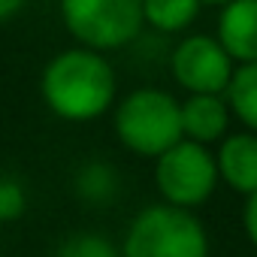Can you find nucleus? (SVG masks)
<instances>
[{"label":"nucleus","mask_w":257,"mask_h":257,"mask_svg":"<svg viewBox=\"0 0 257 257\" xmlns=\"http://www.w3.org/2000/svg\"><path fill=\"white\" fill-rule=\"evenodd\" d=\"M118 79L106 55L73 46L58 52L40 76L46 109L70 124H88L115 106Z\"/></svg>","instance_id":"1"},{"label":"nucleus","mask_w":257,"mask_h":257,"mask_svg":"<svg viewBox=\"0 0 257 257\" xmlns=\"http://www.w3.org/2000/svg\"><path fill=\"white\" fill-rule=\"evenodd\" d=\"M118 143L140 158H161L167 149L182 143L179 100L161 88H137L112 112Z\"/></svg>","instance_id":"2"},{"label":"nucleus","mask_w":257,"mask_h":257,"mask_svg":"<svg viewBox=\"0 0 257 257\" xmlns=\"http://www.w3.org/2000/svg\"><path fill=\"white\" fill-rule=\"evenodd\" d=\"M121 257H209L203 221L167 203L146 206L124 233Z\"/></svg>","instance_id":"3"},{"label":"nucleus","mask_w":257,"mask_h":257,"mask_svg":"<svg viewBox=\"0 0 257 257\" xmlns=\"http://www.w3.org/2000/svg\"><path fill=\"white\" fill-rule=\"evenodd\" d=\"M58 13L76 46L100 55L131 46L143 31V0H58Z\"/></svg>","instance_id":"4"},{"label":"nucleus","mask_w":257,"mask_h":257,"mask_svg":"<svg viewBox=\"0 0 257 257\" xmlns=\"http://www.w3.org/2000/svg\"><path fill=\"white\" fill-rule=\"evenodd\" d=\"M155 185L167 206L194 212V206L206 203L218 188L215 155L206 146L182 140L155 158Z\"/></svg>","instance_id":"5"},{"label":"nucleus","mask_w":257,"mask_h":257,"mask_svg":"<svg viewBox=\"0 0 257 257\" xmlns=\"http://www.w3.org/2000/svg\"><path fill=\"white\" fill-rule=\"evenodd\" d=\"M170 70H173V79L188 94H215V97H224L236 64L230 61V55L221 49V43L215 37L194 34V37H185L173 49Z\"/></svg>","instance_id":"6"},{"label":"nucleus","mask_w":257,"mask_h":257,"mask_svg":"<svg viewBox=\"0 0 257 257\" xmlns=\"http://www.w3.org/2000/svg\"><path fill=\"white\" fill-rule=\"evenodd\" d=\"M221 49L230 55L233 64H254L257 61V0H230L218 16V37Z\"/></svg>","instance_id":"7"},{"label":"nucleus","mask_w":257,"mask_h":257,"mask_svg":"<svg viewBox=\"0 0 257 257\" xmlns=\"http://www.w3.org/2000/svg\"><path fill=\"white\" fill-rule=\"evenodd\" d=\"M218 179L236 191L251 197L257 191V134H230L221 140L215 155Z\"/></svg>","instance_id":"8"},{"label":"nucleus","mask_w":257,"mask_h":257,"mask_svg":"<svg viewBox=\"0 0 257 257\" xmlns=\"http://www.w3.org/2000/svg\"><path fill=\"white\" fill-rule=\"evenodd\" d=\"M182 112V140H191L197 146H209L227 137L230 109L224 97L215 94H191L185 103H179Z\"/></svg>","instance_id":"9"},{"label":"nucleus","mask_w":257,"mask_h":257,"mask_svg":"<svg viewBox=\"0 0 257 257\" xmlns=\"http://www.w3.org/2000/svg\"><path fill=\"white\" fill-rule=\"evenodd\" d=\"M73 191L88 206H109L121 191V176L106 161H85L73 176Z\"/></svg>","instance_id":"10"},{"label":"nucleus","mask_w":257,"mask_h":257,"mask_svg":"<svg viewBox=\"0 0 257 257\" xmlns=\"http://www.w3.org/2000/svg\"><path fill=\"white\" fill-rule=\"evenodd\" d=\"M227 109L245 124L248 134H257V61L239 64L230 76V85L224 91Z\"/></svg>","instance_id":"11"},{"label":"nucleus","mask_w":257,"mask_h":257,"mask_svg":"<svg viewBox=\"0 0 257 257\" xmlns=\"http://www.w3.org/2000/svg\"><path fill=\"white\" fill-rule=\"evenodd\" d=\"M200 0H143V25L158 34H182L200 16Z\"/></svg>","instance_id":"12"},{"label":"nucleus","mask_w":257,"mask_h":257,"mask_svg":"<svg viewBox=\"0 0 257 257\" xmlns=\"http://www.w3.org/2000/svg\"><path fill=\"white\" fill-rule=\"evenodd\" d=\"M52 257H121V251L100 233H73L55 248Z\"/></svg>","instance_id":"13"},{"label":"nucleus","mask_w":257,"mask_h":257,"mask_svg":"<svg viewBox=\"0 0 257 257\" xmlns=\"http://www.w3.org/2000/svg\"><path fill=\"white\" fill-rule=\"evenodd\" d=\"M28 209V191L19 179L4 176L0 179V224H10L19 221Z\"/></svg>","instance_id":"14"},{"label":"nucleus","mask_w":257,"mask_h":257,"mask_svg":"<svg viewBox=\"0 0 257 257\" xmlns=\"http://www.w3.org/2000/svg\"><path fill=\"white\" fill-rule=\"evenodd\" d=\"M242 227H245L251 245L257 248V191L248 197V203H245V209H242Z\"/></svg>","instance_id":"15"},{"label":"nucleus","mask_w":257,"mask_h":257,"mask_svg":"<svg viewBox=\"0 0 257 257\" xmlns=\"http://www.w3.org/2000/svg\"><path fill=\"white\" fill-rule=\"evenodd\" d=\"M22 10H25V0H0V25L13 22Z\"/></svg>","instance_id":"16"},{"label":"nucleus","mask_w":257,"mask_h":257,"mask_svg":"<svg viewBox=\"0 0 257 257\" xmlns=\"http://www.w3.org/2000/svg\"><path fill=\"white\" fill-rule=\"evenodd\" d=\"M200 4H212V7H227L230 0H200Z\"/></svg>","instance_id":"17"}]
</instances>
